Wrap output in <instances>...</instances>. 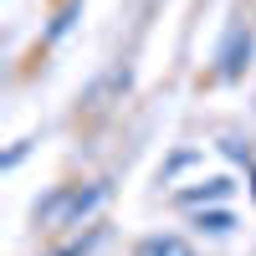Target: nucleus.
Instances as JSON below:
<instances>
[{"label":"nucleus","instance_id":"nucleus-1","mask_svg":"<svg viewBox=\"0 0 256 256\" xmlns=\"http://www.w3.org/2000/svg\"><path fill=\"white\" fill-rule=\"evenodd\" d=\"M102 195H108L102 184H88V190H56V195L36 210V216H41V226H77V220H88L92 210L102 205Z\"/></svg>","mask_w":256,"mask_h":256},{"label":"nucleus","instance_id":"nucleus-2","mask_svg":"<svg viewBox=\"0 0 256 256\" xmlns=\"http://www.w3.org/2000/svg\"><path fill=\"white\" fill-rule=\"evenodd\" d=\"M138 256H195L180 236H148V241H138Z\"/></svg>","mask_w":256,"mask_h":256},{"label":"nucleus","instance_id":"nucleus-3","mask_svg":"<svg viewBox=\"0 0 256 256\" xmlns=\"http://www.w3.org/2000/svg\"><path fill=\"white\" fill-rule=\"evenodd\" d=\"M226 195H230V180H205L200 190H180L174 200L180 205H200V200H226Z\"/></svg>","mask_w":256,"mask_h":256},{"label":"nucleus","instance_id":"nucleus-4","mask_svg":"<svg viewBox=\"0 0 256 256\" xmlns=\"http://www.w3.org/2000/svg\"><path fill=\"white\" fill-rule=\"evenodd\" d=\"M230 226H236L230 210H200V230H210V236H226Z\"/></svg>","mask_w":256,"mask_h":256}]
</instances>
